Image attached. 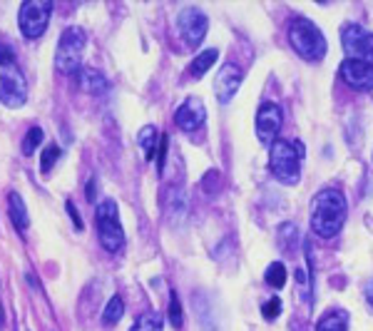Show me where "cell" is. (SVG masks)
Segmentation results:
<instances>
[{
  "mask_svg": "<svg viewBox=\"0 0 373 331\" xmlns=\"http://www.w3.org/2000/svg\"><path fill=\"white\" fill-rule=\"evenodd\" d=\"M346 197L338 189H321L311 202V230L323 240H331L333 235L341 232L343 222H346Z\"/></svg>",
  "mask_w": 373,
  "mask_h": 331,
  "instance_id": "6da1fadb",
  "label": "cell"
},
{
  "mask_svg": "<svg viewBox=\"0 0 373 331\" xmlns=\"http://www.w3.org/2000/svg\"><path fill=\"white\" fill-rule=\"evenodd\" d=\"M304 145L296 140H277L269 150V169L282 184H296L301 179Z\"/></svg>",
  "mask_w": 373,
  "mask_h": 331,
  "instance_id": "7a4b0ae2",
  "label": "cell"
},
{
  "mask_svg": "<svg viewBox=\"0 0 373 331\" xmlns=\"http://www.w3.org/2000/svg\"><path fill=\"white\" fill-rule=\"evenodd\" d=\"M28 100V82L18 67L16 55L0 43V102L6 107H23Z\"/></svg>",
  "mask_w": 373,
  "mask_h": 331,
  "instance_id": "3957f363",
  "label": "cell"
},
{
  "mask_svg": "<svg viewBox=\"0 0 373 331\" xmlns=\"http://www.w3.org/2000/svg\"><path fill=\"white\" fill-rule=\"evenodd\" d=\"M85 45L87 35L82 28L70 26L62 30L60 40H57V52H55V67L62 75L72 77L82 72V57H85Z\"/></svg>",
  "mask_w": 373,
  "mask_h": 331,
  "instance_id": "277c9868",
  "label": "cell"
},
{
  "mask_svg": "<svg viewBox=\"0 0 373 331\" xmlns=\"http://www.w3.org/2000/svg\"><path fill=\"white\" fill-rule=\"evenodd\" d=\"M289 43L308 62H318L326 55V38L318 30L316 23L306 21V18H296L291 23V28H289Z\"/></svg>",
  "mask_w": 373,
  "mask_h": 331,
  "instance_id": "5b68a950",
  "label": "cell"
},
{
  "mask_svg": "<svg viewBox=\"0 0 373 331\" xmlns=\"http://www.w3.org/2000/svg\"><path fill=\"white\" fill-rule=\"evenodd\" d=\"M97 237H100V245L107 252H120L125 245V230L120 225V212H117L115 199H102L97 204Z\"/></svg>",
  "mask_w": 373,
  "mask_h": 331,
  "instance_id": "8992f818",
  "label": "cell"
},
{
  "mask_svg": "<svg viewBox=\"0 0 373 331\" xmlns=\"http://www.w3.org/2000/svg\"><path fill=\"white\" fill-rule=\"evenodd\" d=\"M52 8L55 6H52L50 0H26L21 6V13H18V23H21L23 35L30 38V40L40 38L48 30Z\"/></svg>",
  "mask_w": 373,
  "mask_h": 331,
  "instance_id": "52a82bcc",
  "label": "cell"
},
{
  "mask_svg": "<svg viewBox=\"0 0 373 331\" xmlns=\"http://www.w3.org/2000/svg\"><path fill=\"white\" fill-rule=\"evenodd\" d=\"M341 40L351 60H361L373 67V33L363 30L361 26H343Z\"/></svg>",
  "mask_w": 373,
  "mask_h": 331,
  "instance_id": "ba28073f",
  "label": "cell"
},
{
  "mask_svg": "<svg viewBox=\"0 0 373 331\" xmlns=\"http://www.w3.org/2000/svg\"><path fill=\"white\" fill-rule=\"evenodd\" d=\"M177 28H179V35L186 45L197 47L199 43L204 40V35H207L209 21L199 8L189 6V8H182L179 11V16H177Z\"/></svg>",
  "mask_w": 373,
  "mask_h": 331,
  "instance_id": "9c48e42d",
  "label": "cell"
},
{
  "mask_svg": "<svg viewBox=\"0 0 373 331\" xmlns=\"http://www.w3.org/2000/svg\"><path fill=\"white\" fill-rule=\"evenodd\" d=\"M282 107L274 102H264L257 113V138L262 145H274L282 130Z\"/></svg>",
  "mask_w": 373,
  "mask_h": 331,
  "instance_id": "30bf717a",
  "label": "cell"
},
{
  "mask_svg": "<svg viewBox=\"0 0 373 331\" xmlns=\"http://www.w3.org/2000/svg\"><path fill=\"white\" fill-rule=\"evenodd\" d=\"M207 120V110L199 97H186L174 113V123L182 133H197Z\"/></svg>",
  "mask_w": 373,
  "mask_h": 331,
  "instance_id": "8fae6325",
  "label": "cell"
},
{
  "mask_svg": "<svg viewBox=\"0 0 373 331\" xmlns=\"http://www.w3.org/2000/svg\"><path fill=\"white\" fill-rule=\"evenodd\" d=\"M242 80H244V72L242 67H237L234 62H224L219 67L217 77H214V95L222 105L232 102V97L237 95V90L242 87Z\"/></svg>",
  "mask_w": 373,
  "mask_h": 331,
  "instance_id": "7c38bea8",
  "label": "cell"
},
{
  "mask_svg": "<svg viewBox=\"0 0 373 331\" xmlns=\"http://www.w3.org/2000/svg\"><path fill=\"white\" fill-rule=\"evenodd\" d=\"M341 80L358 92H371L373 90V67L361 60H351V57H348V60L341 62Z\"/></svg>",
  "mask_w": 373,
  "mask_h": 331,
  "instance_id": "4fadbf2b",
  "label": "cell"
},
{
  "mask_svg": "<svg viewBox=\"0 0 373 331\" xmlns=\"http://www.w3.org/2000/svg\"><path fill=\"white\" fill-rule=\"evenodd\" d=\"M8 212H11L13 225H16L21 232H26L28 227H30V214H28L26 199H23L18 192H11V194H8Z\"/></svg>",
  "mask_w": 373,
  "mask_h": 331,
  "instance_id": "5bb4252c",
  "label": "cell"
},
{
  "mask_svg": "<svg viewBox=\"0 0 373 331\" xmlns=\"http://www.w3.org/2000/svg\"><path fill=\"white\" fill-rule=\"evenodd\" d=\"M348 319L346 309H331L318 319L316 331H348Z\"/></svg>",
  "mask_w": 373,
  "mask_h": 331,
  "instance_id": "9a60e30c",
  "label": "cell"
},
{
  "mask_svg": "<svg viewBox=\"0 0 373 331\" xmlns=\"http://www.w3.org/2000/svg\"><path fill=\"white\" fill-rule=\"evenodd\" d=\"M137 145L145 152V159H155V150L160 147V130L155 125H145L137 135Z\"/></svg>",
  "mask_w": 373,
  "mask_h": 331,
  "instance_id": "2e32d148",
  "label": "cell"
},
{
  "mask_svg": "<svg viewBox=\"0 0 373 331\" xmlns=\"http://www.w3.org/2000/svg\"><path fill=\"white\" fill-rule=\"evenodd\" d=\"M80 85H82V90H87L90 95H102V92L107 90L105 75H102V72H97V70H92V67H82Z\"/></svg>",
  "mask_w": 373,
  "mask_h": 331,
  "instance_id": "e0dca14e",
  "label": "cell"
},
{
  "mask_svg": "<svg viewBox=\"0 0 373 331\" xmlns=\"http://www.w3.org/2000/svg\"><path fill=\"white\" fill-rule=\"evenodd\" d=\"M219 57V52L214 50V47H209V50H204V52H199L197 57H194V62H192V67H189V72H192L194 77H202L204 72L209 70V67L214 65V60Z\"/></svg>",
  "mask_w": 373,
  "mask_h": 331,
  "instance_id": "ac0fdd59",
  "label": "cell"
},
{
  "mask_svg": "<svg viewBox=\"0 0 373 331\" xmlns=\"http://www.w3.org/2000/svg\"><path fill=\"white\" fill-rule=\"evenodd\" d=\"M122 314H125V301H122L120 296H112V299L107 301L105 311H102V324L115 326L117 321L122 319Z\"/></svg>",
  "mask_w": 373,
  "mask_h": 331,
  "instance_id": "d6986e66",
  "label": "cell"
},
{
  "mask_svg": "<svg viewBox=\"0 0 373 331\" xmlns=\"http://www.w3.org/2000/svg\"><path fill=\"white\" fill-rule=\"evenodd\" d=\"M130 331H162V319L157 311H145L140 319H135Z\"/></svg>",
  "mask_w": 373,
  "mask_h": 331,
  "instance_id": "ffe728a7",
  "label": "cell"
},
{
  "mask_svg": "<svg viewBox=\"0 0 373 331\" xmlns=\"http://www.w3.org/2000/svg\"><path fill=\"white\" fill-rule=\"evenodd\" d=\"M264 279H267V284L274 286V289H282V286L286 284V267H284L282 262H274V264L267 267Z\"/></svg>",
  "mask_w": 373,
  "mask_h": 331,
  "instance_id": "44dd1931",
  "label": "cell"
},
{
  "mask_svg": "<svg viewBox=\"0 0 373 331\" xmlns=\"http://www.w3.org/2000/svg\"><path fill=\"white\" fill-rule=\"evenodd\" d=\"M43 138H45V135H43V128H38V125L28 130L26 140H23V155L35 152V147H40V145H43Z\"/></svg>",
  "mask_w": 373,
  "mask_h": 331,
  "instance_id": "7402d4cb",
  "label": "cell"
},
{
  "mask_svg": "<svg viewBox=\"0 0 373 331\" xmlns=\"http://www.w3.org/2000/svg\"><path fill=\"white\" fill-rule=\"evenodd\" d=\"M57 157H60V147L57 145H48L45 152H43V162H40V169L43 174H48L52 169V164L57 162Z\"/></svg>",
  "mask_w": 373,
  "mask_h": 331,
  "instance_id": "603a6c76",
  "label": "cell"
},
{
  "mask_svg": "<svg viewBox=\"0 0 373 331\" xmlns=\"http://www.w3.org/2000/svg\"><path fill=\"white\" fill-rule=\"evenodd\" d=\"M182 321H184V316H182L179 296L172 294V296H169V324L174 326V329H182Z\"/></svg>",
  "mask_w": 373,
  "mask_h": 331,
  "instance_id": "cb8c5ba5",
  "label": "cell"
},
{
  "mask_svg": "<svg viewBox=\"0 0 373 331\" xmlns=\"http://www.w3.org/2000/svg\"><path fill=\"white\" fill-rule=\"evenodd\" d=\"M262 314H264V319H267V321H274L279 314H282V299H277V296H274V299H269L267 304L262 306Z\"/></svg>",
  "mask_w": 373,
  "mask_h": 331,
  "instance_id": "d4e9b609",
  "label": "cell"
},
{
  "mask_svg": "<svg viewBox=\"0 0 373 331\" xmlns=\"http://www.w3.org/2000/svg\"><path fill=\"white\" fill-rule=\"evenodd\" d=\"M165 155H167V138H162L160 147H157V167H160V172H162V167H165Z\"/></svg>",
  "mask_w": 373,
  "mask_h": 331,
  "instance_id": "484cf974",
  "label": "cell"
},
{
  "mask_svg": "<svg viewBox=\"0 0 373 331\" xmlns=\"http://www.w3.org/2000/svg\"><path fill=\"white\" fill-rule=\"evenodd\" d=\"M65 207H67V212H70V217H72V222H75V227H77V230H82V219H80V212H77V207L72 202H67Z\"/></svg>",
  "mask_w": 373,
  "mask_h": 331,
  "instance_id": "4316f807",
  "label": "cell"
},
{
  "mask_svg": "<svg viewBox=\"0 0 373 331\" xmlns=\"http://www.w3.org/2000/svg\"><path fill=\"white\" fill-rule=\"evenodd\" d=\"M95 189L97 184H95V177H92L90 182H87V199H90V202H95Z\"/></svg>",
  "mask_w": 373,
  "mask_h": 331,
  "instance_id": "83f0119b",
  "label": "cell"
},
{
  "mask_svg": "<svg viewBox=\"0 0 373 331\" xmlns=\"http://www.w3.org/2000/svg\"><path fill=\"white\" fill-rule=\"evenodd\" d=\"M6 326V311H3V304H0V329Z\"/></svg>",
  "mask_w": 373,
  "mask_h": 331,
  "instance_id": "f1b7e54d",
  "label": "cell"
}]
</instances>
